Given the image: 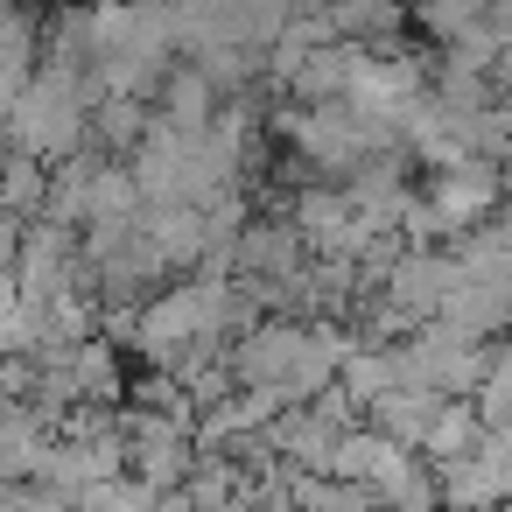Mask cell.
<instances>
[{
  "instance_id": "7a4b0ae2",
  "label": "cell",
  "mask_w": 512,
  "mask_h": 512,
  "mask_svg": "<svg viewBox=\"0 0 512 512\" xmlns=\"http://www.w3.org/2000/svg\"><path fill=\"white\" fill-rule=\"evenodd\" d=\"M428 204H435V218L449 225V246L456 239H470L477 225H491L498 218V204H505V162H456V169H442V176H428V190H421Z\"/></svg>"
},
{
  "instance_id": "9c48e42d",
  "label": "cell",
  "mask_w": 512,
  "mask_h": 512,
  "mask_svg": "<svg viewBox=\"0 0 512 512\" xmlns=\"http://www.w3.org/2000/svg\"><path fill=\"white\" fill-rule=\"evenodd\" d=\"M477 442H484V414H477V400H449L442 421H435L428 442H421V463H428V470H449V463H463Z\"/></svg>"
},
{
  "instance_id": "52a82bcc",
  "label": "cell",
  "mask_w": 512,
  "mask_h": 512,
  "mask_svg": "<svg viewBox=\"0 0 512 512\" xmlns=\"http://www.w3.org/2000/svg\"><path fill=\"white\" fill-rule=\"evenodd\" d=\"M407 456H414V449L386 442V435H379V428L365 421V428H351V435L337 442V470H330V477H344V484H365V491H379V484H386V477H393V470H400Z\"/></svg>"
},
{
  "instance_id": "ba28073f",
  "label": "cell",
  "mask_w": 512,
  "mask_h": 512,
  "mask_svg": "<svg viewBox=\"0 0 512 512\" xmlns=\"http://www.w3.org/2000/svg\"><path fill=\"white\" fill-rule=\"evenodd\" d=\"M148 127H155V106H141V99H99L92 106V148L113 162H127L148 141Z\"/></svg>"
},
{
  "instance_id": "30bf717a",
  "label": "cell",
  "mask_w": 512,
  "mask_h": 512,
  "mask_svg": "<svg viewBox=\"0 0 512 512\" xmlns=\"http://www.w3.org/2000/svg\"><path fill=\"white\" fill-rule=\"evenodd\" d=\"M43 204H50V162L8 148L0 155V211L8 218H43Z\"/></svg>"
},
{
  "instance_id": "8fae6325",
  "label": "cell",
  "mask_w": 512,
  "mask_h": 512,
  "mask_svg": "<svg viewBox=\"0 0 512 512\" xmlns=\"http://www.w3.org/2000/svg\"><path fill=\"white\" fill-rule=\"evenodd\" d=\"M393 386H400V379H393V351H386V344H358V351L344 358V372H337V393H344L358 414H372Z\"/></svg>"
},
{
  "instance_id": "6da1fadb",
  "label": "cell",
  "mask_w": 512,
  "mask_h": 512,
  "mask_svg": "<svg viewBox=\"0 0 512 512\" xmlns=\"http://www.w3.org/2000/svg\"><path fill=\"white\" fill-rule=\"evenodd\" d=\"M8 148L36 155V162H71L92 148V92L71 71H36L29 92L8 106Z\"/></svg>"
},
{
  "instance_id": "277c9868",
  "label": "cell",
  "mask_w": 512,
  "mask_h": 512,
  "mask_svg": "<svg viewBox=\"0 0 512 512\" xmlns=\"http://www.w3.org/2000/svg\"><path fill=\"white\" fill-rule=\"evenodd\" d=\"M218 113H225V99H218V85H211L197 64H176V71L162 78V92H155V120L176 127V134H211Z\"/></svg>"
},
{
  "instance_id": "8992f818",
  "label": "cell",
  "mask_w": 512,
  "mask_h": 512,
  "mask_svg": "<svg viewBox=\"0 0 512 512\" xmlns=\"http://www.w3.org/2000/svg\"><path fill=\"white\" fill-rule=\"evenodd\" d=\"M442 407H449V393H428V386H400V393H386L365 421L386 435V442H400V449H414L421 456V442H428V428L442 421Z\"/></svg>"
},
{
  "instance_id": "5b68a950",
  "label": "cell",
  "mask_w": 512,
  "mask_h": 512,
  "mask_svg": "<svg viewBox=\"0 0 512 512\" xmlns=\"http://www.w3.org/2000/svg\"><path fill=\"white\" fill-rule=\"evenodd\" d=\"M71 386H78L85 407H127V386H134L127 351H120L113 337H85V344L71 351Z\"/></svg>"
},
{
  "instance_id": "3957f363",
  "label": "cell",
  "mask_w": 512,
  "mask_h": 512,
  "mask_svg": "<svg viewBox=\"0 0 512 512\" xmlns=\"http://www.w3.org/2000/svg\"><path fill=\"white\" fill-rule=\"evenodd\" d=\"M456 288H463V260H456V246H435V253H400L393 260V274H386V302L393 309H407L414 323H435L449 302H456Z\"/></svg>"
}]
</instances>
